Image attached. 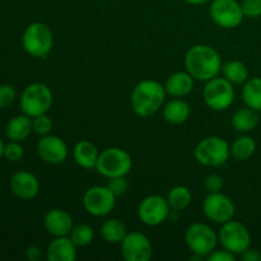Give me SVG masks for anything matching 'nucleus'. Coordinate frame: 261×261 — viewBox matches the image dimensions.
<instances>
[{"instance_id": "nucleus-1", "label": "nucleus", "mask_w": 261, "mask_h": 261, "mask_svg": "<svg viewBox=\"0 0 261 261\" xmlns=\"http://www.w3.org/2000/svg\"><path fill=\"white\" fill-rule=\"evenodd\" d=\"M222 58L218 51L208 45H195L185 55L186 71L195 81L208 82L222 70Z\"/></svg>"}, {"instance_id": "nucleus-2", "label": "nucleus", "mask_w": 261, "mask_h": 261, "mask_svg": "<svg viewBox=\"0 0 261 261\" xmlns=\"http://www.w3.org/2000/svg\"><path fill=\"white\" fill-rule=\"evenodd\" d=\"M165 86L157 81L145 79L134 87L130 97L132 109L138 116L149 117L162 109L166 98Z\"/></svg>"}, {"instance_id": "nucleus-3", "label": "nucleus", "mask_w": 261, "mask_h": 261, "mask_svg": "<svg viewBox=\"0 0 261 261\" xmlns=\"http://www.w3.org/2000/svg\"><path fill=\"white\" fill-rule=\"evenodd\" d=\"M22 46L28 55L45 59L54 46V36L50 27L42 22H33L25 27L22 36Z\"/></svg>"}, {"instance_id": "nucleus-4", "label": "nucleus", "mask_w": 261, "mask_h": 261, "mask_svg": "<svg viewBox=\"0 0 261 261\" xmlns=\"http://www.w3.org/2000/svg\"><path fill=\"white\" fill-rule=\"evenodd\" d=\"M132 155L121 148H106L99 153L94 170L106 178L126 176L132 171Z\"/></svg>"}, {"instance_id": "nucleus-5", "label": "nucleus", "mask_w": 261, "mask_h": 261, "mask_svg": "<svg viewBox=\"0 0 261 261\" xmlns=\"http://www.w3.org/2000/svg\"><path fill=\"white\" fill-rule=\"evenodd\" d=\"M194 155L205 167H219L231 157L229 144L221 137H206L196 144Z\"/></svg>"}, {"instance_id": "nucleus-6", "label": "nucleus", "mask_w": 261, "mask_h": 261, "mask_svg": "<svg viewBox=\"0 0 261 261\" xmlns=\"http://www.w3.org/2000/svg\"><path fill=\"white\" fill-rule=\"evenodd\" d=\"M54 96L48 86L43 83H32L20 96V110L30 117L47 114L53 106Z\"/></svg>"}, {"instance_id": "nucleus-7", "label": "nucleus", "mask_w": 261, "mask_h": 261, "mask_svg": "<svg viewBox=\"0 0 261 261\" xmlns=\"http://www.w3.org/2000/svg\"><path fill=\"white\" fill-rule=\"evenodd\" d=\"M185 242L194 255L208 257L216 250L218 234L208 224L195 222L186 228Z\"/></svg>"}, {"instance_id": "nucleus-8", "label": "nucleus", "mask_w": 261, "mask_h": 261, "mask_svg": "<svg viewBox=\"0 0 261 261\" xmlns=\"http://www.w3.org/2000/svg\"><path fill=\"white\" fill-rule=\"evenodd\" d=\"M203 98L206 106L213 111H224L229 109L234 101L233 84L223 76H216L205 82Z\"/></svg>"}, {"instance_id": "nucleus-9", "label": "nucleus", "mask_w": 261, "mask_h": 261, "mask_svg": "<svg viewBox=\"0 0 261 261\" xmlns=\"http://www.w3.org/2000/svg\"><path fill=\"white\" fill-rule=\"evenodd\" d=\"M218 242L232 254L241 255L251 245V234L244 223L231 219L222 224L218 232Z\"/></svg>"}, {"instance_id": "nucleus-10", "label": "nucleus", "mask_w": 261, "mask_h": 261, "mask_svg": "<svg viewBox=\"0 0 261 261\" xmlns=\"http://www.w3.org/2000/svg\"><path fill=\"white\" fill-rule=\"evenodd\" d=\"M209 15L217 25L226 30L239 27L245 17L237 0H212Z\"/></svg>"}, {"instance_id": "nucleus-11", "label": "nucleus", "mask_w": 261, "mask_h": 261, "mask_svg": "<svg viewBox=\"0 0 261 261\" xmlns=\"http://www.w3.org/2000/svg\"><path fill=\"white\" fill-rule=\"evenodd\" d=\"M117 196L107 186H92L84 193L83 206L93 217H106L114 211Z\"/></svg>"}, {"instance_id": "nucleus-12", "label": "nucleus", "mask_w": 261, "mask_h": 261, "mask_svg": "<svg viewBox=\"0 0 261 261\" xmlns=\"http://www.w3.org/2000/svg\"><path fill=\"white\" fill-rule=\"evenodd\" d=\"M203 213L209 221L214 223L223 224L233 219L236 206L231 198L219 193H209L203 201Z\"/></svg>"}, {"instance_id": "nucleus-13", "label": "nucleus", "mask_w": 261, "mask_h": 261, "mask_svg": "<svg viewBox=\"0 0 261 261\" xmlns=\"http://www.w3.org/2000/svg\"><path fill=\"white\" fill-rule=\"evenodd\" d=\"M171 208L167 199L161 195H149L140 201L138 206V217L145 226L157 227L170 216Z\"/></svg>"}, {"instance_id": "nucleus-14", "label": "nucleus", "mask_w": 261, "mask_h": 261, "mask_svg": "<svg viewBox=\"0 0 261 261\" xmlns=\"http://www.w3.org/2000/svg\"><path fill=\"white\" fill-rule=\"evenodd\" d=\"M120 251L126 261H149L153 254L152 242L142 232H130L120 242Z\"/></svg>"}, {"instance_id": "nucleus-15", "label": "nucleus", "mask_w": 261, "mask_h": 261, "mask_svg": "<svg viewBox=\"0 0 261 261\" xmlns=\"http://www.w3.org/2000/svg\"><path fill=\"white\" fill-rule=\"evenodd\" d=\"M68 145L61 138L56 135H45L41 137L37 143V154L41 160L50 165L63 163L68 157Z\"/></svg>"}, {"instance_id": "nucleus-16", "label": "nucleus", "mask_w": 261, "mask_h": 261, "mask_svg": "<svg viewBox=\"0 0 261 261\" xmlns=\"http://www.w3.org/2000/svg\"><path fill=\"white\" fill-rule=\"evenodd\" d=\"M43 227L53 237L69 236L74 227V221L64 209H51L43 217Z\"/></svg>"}, {"instance_id": "nucleus-17", "label": "nucleus", "mask_w": 261, "mask_h": 261, "mask_svg": "<svg viewBox=\"0 0 261 261\" xmlns=\"http://www.w3.org/2000/svg\"><path fill=\"white\" fill-rule=\"evenodd\" d=\"M10 189L17 198L31 200L40 191V182L33 173L28 171H18L10 177Z\"/></svg>"}, {"instance_id": "nucleus-18", "label": "nucleus", "mask_w": 261, "mask_h": 261, "mask_svg": "<svg viewBox=\"0 0 261 261\" xmlns=\"http://www.w3.org/2000/svg\"><path fill=\"white\" fill-rule=\"evenodd\" d=\"M76 249L69 236L54 237L46 250L48 261H74L76 259Z\"/></svg>"}, {"instance_id": "nucleus-19", "label": "nucleus", "mask_w": 261, "mask_h": 261, "mask_svg": "<svg viewBox=\"0 0 261 261\" xmlns=\"http://www.w3.org/2000/svg\"><path fill=\"white\" fill-rule=\"evenodd\" d=\"M194 81L195 79L188 71H176L171 74L165 83L166 93L175 98H182L191 93L194 89Z\"/></svg>"}, {"instance_id": "nucleus-20", "label": "nucleus", "mask_w": 261, "mask_h": 261, "mask_svg": "<svg viewBox=\"0 0 261 261\" xmlns=\"http://www.w3.org/2000/svg\"><path fill=\"white\" fill-rule=\"evenodd\" d=\"M98 148L89 140H81L73 148V158L78 166L84 170H93L96 168L98 161Z\"/></svg>"}, {"instance_id": "nucleus-21", "label": "nucleus", "mask_w": 261, "mask_h": 261, "mask_svg": "<svg viewBox=\"0 0 261 261\" xmlns=\"http://www.w3.org/2000/svg\"><path fill=\"white\" fill-rule=\"evenodd\" d=\"M163 119L171 125H181L189 120L191 115L190 105L180 98H173L163 106Z\"/></svg>"}, {"instance_id": "nucleus-22", "label": "nucleus", "mask_w": 261, "mask_h": 261, "mask_svg": "<svg viewBox=\"0 0 261 261\" xmlns=\"http://www.w3.org/2000/svg\"><path fill=\"white\" fill-rule=\"evenodd\" d=\"M32 132V117L27 116L24 114L12 117L8 121L7 127H5L7 137L10 140H14V142H23V140L30 137Z\"/></svg>"}, {"instance_id": "nucleus-23", "label": "nucleus", "mask_w": 261, "mask_h": 261, "mask_svg": "<svg viewBox=\"0 0 261 261\" xmlns=\"http://www.w3.org/2000/svg\"><path fill=\"white\" fill-rule=\"evenodd\" d=\"M260 121L259 111L250 109V107H242L239 109L232 115L231 124L237 132L240 133H250L257 126Z\"/></svg>"}, {"instance_id": "nucleus-24", "label": "nucleus", "mask_w": 261, "mask_h": 261, "mask_svg": "<svg viewBox=\"0 0 261 261\" xmlns=\"http://www.w3.org/2000/svg\"><path fill=\"white\" fill-rule=\"evenodd\" d=\"M242 99L245 105L255 111H261V78L247 79L242 88Z\"/></svg>"}, {"instance_id": "nucleus-25", "label": "nucleus", "mask_w": 261, "mask_h": 261, "mask_svg": "<svg viewBox=\"0 0 261 261\" xmlns=\"http://www.w3.org/2000/svg\"><path fill=\"white\" fill-rule=\"evenodd\" d=\"M222 74L233 86L244 84L249 79V69L242 61L229 60L222 65Z\"/></svg>"}, {"instance_id": "nucleus-26", "label": "nucleus", "mask_w": 261, "mask_h": 261, "mask_svg": "<svg viewBox=\"0 0 261 261\" xmlns=\"http://www.w3.org/2000/svg\"><path fill=\"white\" fill-rule=\"evenodd\" d=\"M101 234L109 244H120L127 234L126 226L117 218L107 219L101 226Z\"/></svg>"}, {"instance_id": "nucleus-27", "label": "nucleus", "mask_w": 261, "mask_h": 261, "mask_svg": "<svg viewBox=\"0 0 261 261\" xmlns=\"http://www.w3.org/2000/svg\"><path fill=\"white\" fill-rule=\"evenodd\" d=\"M168 205L172 212H182L188 208L193 200V194L186 186L178 185L171 189L167 195Z\"/></svg>"}, {"instance_id": "nucleus-28", "label": "nucleus", "mask_w": 261, "mask_h": 261, "mask_svg": "<svg viewBox=\"0 0 261 261\" xmlns=\"http://www.w3.org/2000/svg\"><path fill=\"white\" fill-rule=\"evenodd\" d=\"M256 150V143L249 135H242L237 138L231 145H229V152L231 157L236 161H246L251 157Z\"/></svg>"}, {"instance_id": "nucleus-29", "label": "nucleus", "mask_w": 261, "mask_h": 261, "mask_svg": "<svg viewBox=\"0 0 261 261\" xmlns=\"http://www.w3.org/2000/svg\"><path fill=\"white\" fill-rule=\"evenodd\" d=\"M71 241L74 242L76 247H86L92 244L94 239V231L89 224L81 223L75 224L69 234Z\"/></svg>"}, {"instance_id": "nucleus-30", "label": "nucleus", "mask_w": 261, "mask_h": 261, "mask_svg": "<svg viewBox=\"0 0 261 261\" xmlns=\"http://www.w3.org/2000/svg\"><path fill=\"white\" fill-rule=\"evenodd\" d=\"M32 127L36 134L45 137L50 134L53 130V120L47 116V114L38 115V116L32 117Z\"/></svg>"}, {"instance_id": "nucleus-31", "label": "nucleus", "mask_w": 261, "mask_h": 261, "mask_svg": "<svg viewBox=\"0 0 261 261\" xmlns=\"http://www.w3.org/2000/svg\"><path fill=\"white\" fill-rule=\"evenodd\" d=\"M19 143L20 142L10 140V143L4 145V157L7 158L9 162H18V161H20L23 158L24 149H23V147Z\"/></svg>"}, {"instance_id": "nucleus-32", "label": "nucleus", "mask_w": 261, "mask_h": 261, "mask_svg": "<svg viewBox=\"0 0 261 261\" xmlns=\"http://www.w3.org/2000/svg\"><path fill=\"white\" fill-rule=\"evenodd\" d=\"M107 188L112 191L116 196L124 195L129 189V182L126 180V176H119V177L109 178Z\"/></svg>"}, {"instance_id": "nucleus-33", "label": "nucleus", "mask_w": 261, "mask_h": 261, "mask_svg": "<svg viewBox=\"0 0 261 261\" xmlns=\"http://www.w3.org/2000/svg\"><path fill=\"white\" fill-rule=\"evenodd\" d=\"M17 97V92L9 84H2L0 86V109H7L14 102Z\"/></svg>"}, {"instance_id": "nucleus-34", "label": "nucleus", "mask_w": 261, "mask_h": 261, "mask_svg": "<svg viewBox=\"0 0 261 261\" xmlns=\"http://www.w3.org/2000/svg\"><path fill=\"white\" fill-rule=\"evenodd\" d=\"M242 12L245 17L259 18L261 17V0H242Z\"/></svg>"}, {"instance_id": "nucleus-35", "label": "nucleus", "mask_w": 261, "mask_h": 261, "mask_svg": "<svg viewBox=\"0 0 261 261\" xmlns=\"http://www.w3.org/2000/svg\"><path fill=\"white\" fill-rule=\"evenodd\" d=\"M223 178L218 173H209L204 180V188L208 193H219L223 189Z\"/></svg>"}, {"instance_id": "nucleus-36", "label": "nucleus", "mask_w": 261, "mask_h": 261, "mask_svg": "<svg viewBox=\"0 0 261 261\" xmlns=\"http://www.w3.org/2000/svg\"><path fill=\"white\" fill-rule=\"evenodd\" d=\"M206 259H208V261H234L236 260V255L232 254L231 251L226 249L214 250Z\"/></svg>"}, {"instance_id": "nucleus-37", "label": "nucleus", "mask_w": 261, "mask_h": 261, "mask_svg": "<svg viewBox=\"0 0 261 261\" xmlns=\"http://www.w3.org/2000/svg\"><path fill=\"white\" fill-rule=\"evenodd\" d=\"M240 257L244 261H261L260 252L257 251V250L250 249V247L247 250H245V251L240 255Z\"/></svg>"}, {"instance_id": "nucleus-38", "label": "nucleus", "mask_w": 261, "mask_h": 261, "mask_svg": "<svg viewBox=\"0 0 261 261\" xmlns=\"http://www.w3.org/2000/svg\"><path fill=\"white\" fill-rule=\"evenodd\" d=\"M25 257L30 261H38L42 257V251L37 246H30L25 250Z\"/></svg>"}, {"instance_id": "nucleus-39", "label": "nucleus", "mask_w": 261, "mask_h": 261, "mask_svg": "<svg viewBox=\"0 0 261 261\" xmlns=\"http://www.w3.org/2000/svg\"><path fill=\"white\" fill-rule=\"evenodd\" d=\"M185 2L191 5H203V4H206V3L212 2V0H185Z\"/></svg>"}, {"instance_id": "nucleus-40", "label": "nucleus", "mask_w": 261, "mask_h": 261, "mask_svg": "<svg viewBox=\"0 0 261 261\" xmlns=\"http://www.w3.org/2000/svg\"><path fill=\"white\" fill-rule=\"evenodd\" d=\"M4 142H3L2 137H0V160H2L3 157H4Z\"/></svg>"}, {"instance_id": "nucleus-41", "label": "nucleus", "mask_w": 261, "mask_h": 261, "mask_svg": "<svg viewBox=\"0 0 261 261\" xmlns=\"http://www.w3.org/2000/svg\"><path fill=\"white\" fill-rule=\"evenodd\" d=\"M259 116H260V120H261V111H259Z\"/></svg>"}]
</instances>
